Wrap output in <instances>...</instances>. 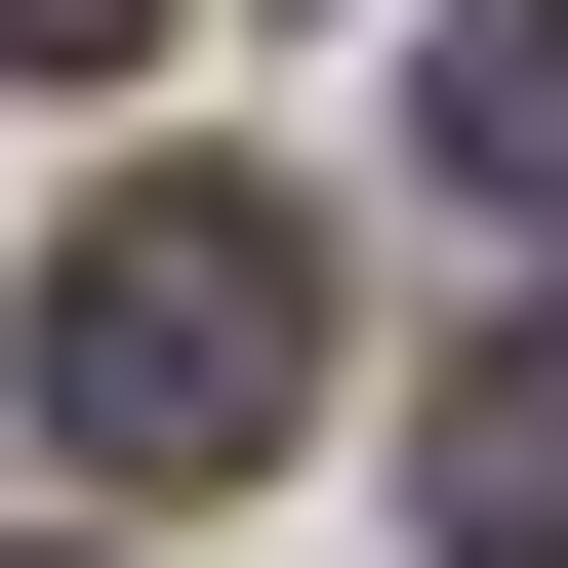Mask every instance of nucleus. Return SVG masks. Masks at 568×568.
Segmentation results:
<instances>
[{"instance_id":"1","label":"nucleus","mask_w":568,"mask_h":568,"mask_svg":"<svg viewBox=\"0 0 568 568\" xmlns=\"http://www.w3.org/2000/svg\"><path fill=\"white\" fill-rule=\"evenodd\" d=\"M284 406H325V244H284L244 163H122L82 244H41V447L82 487H244Z\"/></svg>"},{"instance_id":"4","label":"nucleus","mask_w":568,"mask_h":568,"mask_svg":"<svg viewBox=\"0 0 568 568\" xmlns=\"http://www.w3.org/2000/svg\"><path fill=\"white\" fill-rule=\"evenodd\" d=\"M0 41H122V0H0Z\"/></svg>"},{"instance_id":"2","label":"nucleus","mask_w":568,"mask_h":568,"mask_svg":"<svg viewBox=\"0 0 568 568\" xmlns=\"http://www.w3.org/2000/svg\"><path fill=\"white\" fill-rule=\"evenodd\" d=\"M406 163L447 203H568V0H447V41H406Z\"/></svg>"},{"instance_id":"3","label":"nucleus","mask_w":568,"mask_h":568,"mask_svg":"<svg viewBox=\"0 0 568 568\" xmlns=\"http://www.w3.org/2000/svg\"><path fill=\"white\" fill-rule=\"evenodd\" d=\"M447 568H568V325L447 366Z\"/></svg>"}]
</instances>
